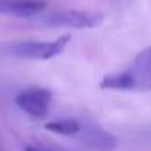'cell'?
<instances>
[{"instance_id":"cell-4","label":"cell","mask_w":151,"mask_h":151,"mask_svg":"<svg viewBox=\"0 0 151 151\" xmlns=\"http://www.w3.org/2000/svg\"><path fill=\"white\" fill-rule=\"evenodd\" d=\"M50 102L52 93L47 89L42 88H30L21 91L15 96V104L18 105V108L34 119H43L49 111Z\"/></svg>"},{"instance_id":"cell-7","label":"cell","mask_w":151,"mask_h":151,"mask_svg":"<svg viewBox=\"0 0 151 151\" xmlns=\"http://www.w3.org/2000/svg\"><path fill=\"white\" fill-rule=\"evenodd\" d=\"M25 151H42V150H37V148H34V147H27Z\"/></svg>"},{"instance_id":"cell-6","label":"cell","mask_w":151,"mask_h":151,"mask_svg":"<svg viewBox=\"0 0 151 151\" xmlns=\"http://www.w3.org/2000/svg\"><path fill=\"white\" fill-rule=\"evenodd\" d=\"M46 129L53 133H58V135L73 136V135H77L82 130V126L74 119H64V120H55V122L46 123Z\"/></svg>"},{"instance_id":"cell-2","label":"cell","mask_w":151,"mask_h":151,"mask_svg":"<svg viewBox=\"0 0 151 151\" xmlns=\"http://www.w3.org/2000/svg\"><path fill=\"white\" fill-rule=\"evenodd\" d=\"M104 15L96 11H56L49 14H40L34 17L37 24L45 27H67V28H95L102 24Z\"/></svg>"},{"instance_id":"cell-3","label":"cell","mask_w":151,"mask_h":151,"mask_svg":"<svg viewBox=\"0 0 151 151\" xmlns=\"http://www.w3.org/2000/svg\"><path fill=\"white\" fill-rule=\"evenodd\" d=\"M71 36L65 34L52 42H18L11 43L5 47V52L17 58L34 59V61H47L62 53L67 45L70 43Z\"/></svg>"},{"instance_id":"cell-5","label":"cell","mask_w":151,"mask_h":151,"mask_svg":"<svg viewBox=\"0 0 151 151\" xmlns=\"http://www.w3.org/2000/svg\"><path fill=\"white\" fill-rule=\"evenodd\" d=\"M46 6V0H0V14L18 18H33L40 15Z\"/></svg>"},{"instance_id":"cell-1","label":"cell","mask_w":151,"mask_h":151,"mask_svg":"<svg viewBox=\"0 0 151 151\" xmlns=\"http://www.w3.org/2000/svg\"><path fill=\"white\" fill-rule=\"evenodd\" d=\"M99 88L114 91H151V46L139 52L124 71L105 76Z\"/></svg>"}]
</instances>
